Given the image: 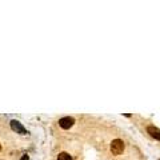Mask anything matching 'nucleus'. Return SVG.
Masks as SVG:
<instances>
[{
    "mask_svg": "<svg viewBox=\"0 0 160 160\" xmlns=\"http://www.w3.org/2000/svg\"><path fill=\"white\" fill-rule=\"evenodd\" d=\"M73 123H75V120H73V118H70V116H65V118H61L59 120V125L63 130H70L73 125Z\"/></svg>",
    "mask_w": 160,
    "mask_h": 160,
    "instance_id": "obj_3",
    "label": "nucleus"
},
{
    "mask_svg": "<svg viewBox=\"0 0 160 160\" xmlns=\"http://www.w3.org/2000/svg\"><path fill=\"white\" fill-rule=\"evenodd\" d=\"M58 160H72V156L67 152H61V153H59Z\"/></svg>",
    "mask_w": 160,
    "mask_h": 160,
    "instance_id": "obj_5",
    "label": "nucleus"
},
{
    "mask_svg": "<svg viewBox=\"0 0 160 160\" xmlns=\"http://www.w3.org/2000/svg\"><path fill=\"white\" fill-rule=\"evenodd\" d=\"M0 150H1V144H0Z\"/></svg>",
    "mask_w": 160,
    "mask_h": 160,
    "instance_id": "obj_7",
    "label": "nucleus"
},
{
    "mask_svg": "<svg viewBox=\"0 0 160 160\" xmlns=\"http://www.w3.org/2000/svg\"><path fill=\"white\" fill-rule=\"evenodd\" d=\"M124 141L120 139H115L112 140V143H111V152H112V155H120V153H123V151H124Z\"/></svg>",
    "mask_w": 160,
    "mask_h": 160,
    "instance_id": "obj_1",
    "label": "nucleus"
},
{
    "mask_svg": "<svg viewBox=\"0 0 160 160\" xmlns=\"http://www.w3.org/2000/svg\"><path fill=\"white\" fill-rule=\"evenodd\" d=\"M147 132L150 133L153 139L160 140V130H159V128L153 127V125H150V127H147Z\"/></svg>",
    "mask_w": 160,
    "mask_h": 160,
    "instance_id": "obj_4",
    "label": "nucleus"
},
{
    "mask_svg": "<svg viewBox=\"0 0 160 160\" xmlns=\"http://www.w3.org/2000/svg\"><path fill=\"white\" fill-rule=\"evenodd\" d=\"M20 160H30V158H28V155H23V158Z\"/></svg>",
    "mask_w": 160,
    "mask_h": 160,
    "instance_id": "obj_6",
    "label": "nucleus"
},
{
    "mask_svg": "<svg viewBox=\"0 0 160 160\" xmlns=\"http://www.w3.org/2000/svg\"><path fill=\"white\" fill-rule=\"evenodd\" d=\"M11 128H12V131H15L16 133H20V135H27L28 133V131L23 127V124L18 121V120H12L11 121Z\"/></svg>",
    "mask_w": 160,
    "mask_h": 160,
    "instance_id": "obj_2",
    "label": "nucleus"
}]
</instances>
